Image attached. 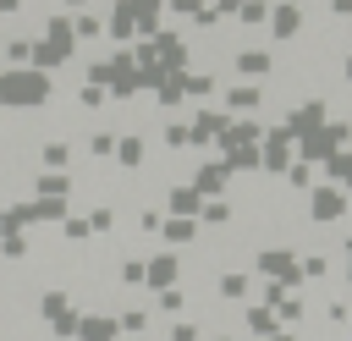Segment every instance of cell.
Masks as SVG:
<instances>
[]
</instances>
